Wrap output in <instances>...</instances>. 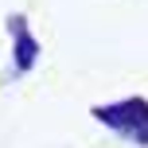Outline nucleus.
<instances>
[{
	"label": "nucleus",
	"mask_w": 148,
	"mask_h": 148,
	"mask_svg": "<svg viewBox=\"0 0 148 148\" xmlns=\"http://www.w3.org/2000/svg\"><path fill=\"white\" fill-rule=\"evenodd\" d=\"M12 31H16V62H20V70H27L31 59L39 55V47L31 43V35L23 31V20H12Z\"/></svg>",
	"instance_id": "f03ea898"
},
{
	"label": "nucleus",
	"mask_w": 148,
	"mask_h": 148,
	"mask_svg": "<svg viewBox=\"0 0 148 148\" xmlns=\"http://www.w3.org/2000/svg\"><path fill=\"white\" fill-rule=\"evenodd\" d=\"M94 117L105 121L109 129H117V133H125L133 144H148V101H140V97L101 105V109H94Z\"/></svg>",
	"instance_id": "f257e3e1"
}]
</instances>
